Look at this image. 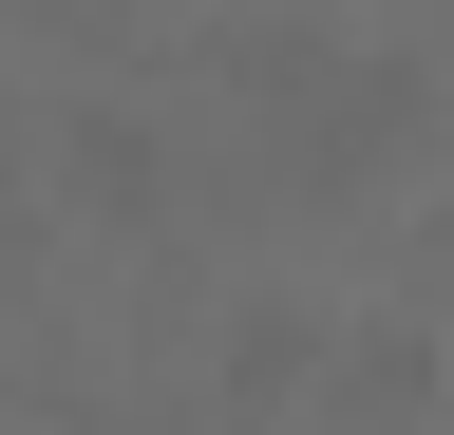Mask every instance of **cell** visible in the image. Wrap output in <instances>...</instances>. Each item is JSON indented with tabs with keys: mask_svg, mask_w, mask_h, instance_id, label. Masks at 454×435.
<instances>
[{
	"mask_svg": "<svg viewBox=\"0 0 454 435\" xmlns=\"http://www.w3.org/2000/svg\"><path fill=\"white\" fill-rule=\"evenodd\" d=\"M76 190H95V208H152V190H170V171H152V114L95 95V114H76Z\"/></svg>",
	"mask_w": 454,
	"mask_h": 435,
	"instance_id": "cell-2",
	"label": "cell"
},
{
	"mask_svg": "<svg viewBox=\"0 0 454 435\" xmlns=\"http://www.w3.org/2000/svg\"><path fill=\"white\" fill-rule=\"evenodd\" d=\"M340 398H360V435H397V416L435 398V341H417V322H379V341H340Z\"/></svg>",
	"mask_w": 454,
	"mask_h": 435,
	"instance_id": "cell-1",
	"label": "cell"
}]
</instances>
